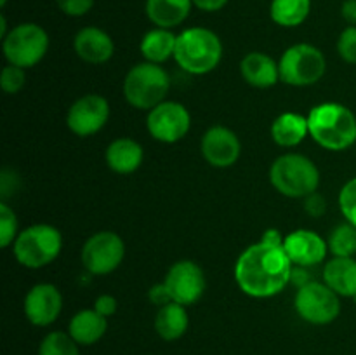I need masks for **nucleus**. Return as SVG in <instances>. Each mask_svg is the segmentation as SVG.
<instances>
[{
	"mask_svg": "<svg viewBox=\"0 0 356 355\" xmlns=\"http://www.w3.org/2000/svg\"><path fill=\"white\" fill-rule=\"evenodd\" d=\"M292 267L284 244L259 240L238 256L235 281L250 298H271L291 284Z\"/></svg>",
	"mask_w": 356,
	"mask_h": 355,
	"instance_id": "obj_1",
	"label": "nucleus"
},
{
	"mask_svg": "<svg viewBox=\"0 0 356 355\" xmlns=\"http://www.w3.org/2000/svg\"><path fill=\"white\" fill-rule=\"evenodd\" d=\"M308 129L315 143L330 152H344L356 143L355 113L334 101L320 103L309 110Z\"/></svg>",
	"mask_w": 356,
	"mask_h": 355,
	"instance_id": "obj_2",
	"label": "nucleus"
},
{
	"mask_svg": "<svg viewBox=\"0 0 356 355\" xmlns=\"http://www.w3.org/2000/svg\"><path fill=\"white\" fill-rule=\"evenodd\" d=\"M174 59L184 72L191 75H205L221 63L222 42L218 33L209 28H186L177 35Z\"/></svg>",
	"mask_w": 356,
	"mask_h": 355,
	"instance_id": "obj_3",
	"label": "nucleus"
},
{
	"mask_svg": "<svg viewBox=\"0 0 356 355\" xmlns=\"http://www.w3.org/2000/svg\"><path fill=\"white\" fill-rule=\"evenodd\" d=\"M270 181L278 194L289 198H306L320 184V171L309 157L284 153L270 167Z\"/></svg>",
	"mask_w": 356,
	"mask_h": 355,
	"instance_id": "obj_4",
	"label": "nucleus"
},
{
	"mask_svg": "<svg viewBox=\"0 0 356 355\" xmlns=\"http://www.w3.org/2000/svg\"><path fill=\"white\" fill-rule=\"evenodd\" d=\"M170 89L169 73L162 65L143 61L132 66L124 79V97L138 110H152L165 101Z\"/></svg>",
	"mask_w": 356,
	"mask_h": 355,
	"instance_id": "obj_5",
	"label": "nucleus"
},
{
	"mask_svg": "<svg viewBox=\"0 0 356 355\" xmlns=\"http://www.w3.org/2000/svg\"><path fill=\"white\" fill-rule=\"evenodd\" d=\"M61 249V232L47 223H37L21 230L13 247L17 263L31 270L51 265L59 256Z\"/></svg>",
	"mask_w": 356,
	"mask_h": 355,
	"instance_id": "obj_6",
	"label": "nucleus"
},
{
	"mask_svg": "<svg viewBox=\"0 0 356 355\" xmlns=\"http://www.w3.org/2000/svg\"><path fill=\"white\" fill-rule=\"evenodd\" d=\"M3 58L7 65L31 68L44 59L49 51V35L40 24L21 23L10 28L2 38Z\"/></svg>",
	"mask_w": 356,
	"mask_h": 355,
	"instance_id": "obj_7",
	"label": "nucleus"
},
{
	"mask_svg": "<svg viewBox=\"0 0 356 355\" xmlns=\"http://www.w3.org/2000/svg\"><path fill=\"white\" fill-rule=\"evenodd\" d=\"M278 70L280 80L287 86L308 87L325 75L327 59L313 44H294L282 54Z\"/></svg>",
	"mask_w": 356,
	"mask_h": 355,
	"instance_id": "obj_8",
	"label": "nucleus"
},
{
	"mask_svg": "<svg viewBox=\"0 0 356 355\" xmlns=\"http://www.w3.org/2000/svg\"><path fill=\"white\" fill-rule=\"evenodd\" d=\"M298 315L313 326H327L341 313V299L325 282L312 281L298 289L294 298Z\"/></svg>",
	"mask_w": 356,
	"mask_h": 355,
	"instance_id": "obj_9",
	"label": "nucleus"
},
{
	"mask_svg": "<svg viewBox=\"0 0 356 355\" xmlns=\"http://www.w3.org/2000/svg\"><path fill=\"white\" fill-rule=\"evenodd\" d=\"M125 256V244L118 233L103 230L86 240L80 253L83 268L92 275H108L117 270Z\"/></svg>",
	"mask_w": 356,
	"mask_h": 355,
	"instance_id": "obj_10",
	"label": "nucleus"
},
{
	"mask_svg": "<svg viewBox=\"0 0 356 355\" xmlns=\"http://www.w3.org/2000/svg\"><path fill=\"white\" fill-rule=\"evenodd\" d=\"M191 127V115L184 104L177 101H162L148 111L146 129L149 136L160 143H177L188 134Z\"/></svg>",
	"mask_w": 356,
	"mask_h": 355,
	"instance_id": "obj_11",
	"label": "nucleus"
},
{
	"mask_svg": "<svg viewBox=\"0 0 356 355\" xmlns=\"http://www.w3.org/2000/svg\"><path fill=\"white\" fill-rule=\"evenodd\" d=\"M163 284L169 289L172 301L190 306L195 305L204 296L205 287H207V278H205L200 265L191 260H181L176 261L167 270Z\"/></svg>",
	"mask_w": 356,
	"mask_h": 355,
	"instance_id": "obj_12",
	"label": "nucleus"
},
{
	"mask_svg": "<svg viewBox=\"0 0 356 355\" xmlns=\"http://www.w3.org/2000/svg\"><path fill=\"white\" fill-rule=\"evenodd\" d=\"M110 118V104L101 94H86L70 106L66 125L73 134L89 138L106 125Z\"/></svg>",
	"mask_w": 356,
	"mask_h": 355,
	"instance_id": "obj_13",
	"label": "nucleus"
},
{
	"mask_svg": "<svg viewBox=\"0 0 356 355\" xmlns=\"http://www.w3.org/2000/svg\"><path fill=\"white\" fill-rule=\"evenodd\" d=\"M202 155L205 162L218 169H226L236 164L242 153V143L235 131L225 125H212L205 131L200 141Z\"/></svg>",
	"mask_w": 356,
	"mask_h": 355,
	"instance_id": "obj_14",
	"label": "nucleus"
},
{
	"mask_svg": "<svg viewBox=\"0 0 356 355\" xmlns=\"http://www.w3.org/2000/svg\"><path fill=\"white\" fill-rule=\"evenodd\" d=\"M23 310L26 319L37 327H47L56 322L63 310L61 291L54 284H35L24 296Z\"/></svg>",
	"mask_w": 356,
	"mask_h": 355,
	"instance_id": "obj_15",
	"label": "nucleus"
},
{
	"mask_svg": "<svg viewBox=\"0 0 356 355\" xmlns=\"http://www.w3.org/2000/svg\"><path fill=\"white\" fill-rule=\"evenodd\" d=\"M284 249L292 265L312 268L325 260L329 244L315 230L299 228L284 237Z\"/></svg>",
	"mask_w": 356,
	"mask_h": 355,
	"instance_id": "obj_16",
	"label": "nucleus"
},
{
	"mask_svg": "<svg viewBox=\"0 0 356 355\" xmlns=\"http://www.w3.org/2000/svg\"><path fill=\"white\" fill-rule=\"evenodd\" d=\"M73 49L82 61L89 65H103L110 61L115 52L113 38L97 26H86L76 31Z\"/></svg>",
	"mask_w": 356,
	"mask_h": 355,
	"instance_id": "obj_17",
	"label": "nucleus"
},
{
	"mask_svg": "<svg viewBox=\"0 0 356 355\" xmlns=\"http://www.w3.org/2000/svg\"><path fill=\"white\" fill-rule=\"evenodd\" d=\"M240 73L249 86L257 89L273 87L280 80L278 63L266 52H249L240 61Z\"/></svg>",
	"mask_w": 356,
	"mask_h": 355,
	"instance_id": "obj_18",
	"label": "nucleus"
},
{
	"mask_svg": "<svg viewBox=\"0 0 356 355\" xmlns=\"http://www.w3.org/2000/svg\"><path fill=\"white\" fill-rule=\"evenodd\" d=\"M143 159H145L143 146L132 138L113 139L104 153L106 166L117 174H132L141 167Z\"/></svg>",
	"mask_w": 356,
	"mask_h": 355,
	"instance_id": "obj_19",
	"label": "nucleus"
},
{
	"mask_svg": "<svg viewBox=\"0 0 356 355\" xmlns=\"http://www.w3.org/2000/svg\"><path fill=\"white\" fill-rule=\"evenodd\" d=\"M193 0H146L145 10L148 19L155 26L172 28L179 26L190 16Z\"/></svg>",
	"mask_w": 356,
	"mask_h": 355,
	"instance_id": "obj_20",
	"label": "nucleus"
},
{
	"mask_svg": "<svg viewBox=\"0 0 356 355\" xmlns=\"http://www.w3.org/2000/svg\"><path fill=\"white\" fill-rule=\"evenodd\" d=\"M323 282L344 298L356 299V260L355 258H332L323 267Z\"/></svg>",
	"mask_w": 356,
	"mask_h": 355,
	"instance_id": "obj_21",
	"label": "nucleus"
},
{
	"mask_svg": "<svg viewBox=\"0 0 356 355\" xmlns=\"http://www.w3.org/2000/svg\"><path fill=\"white\" fill-rule=\"evenodd\" d=\"M108 329V319L94 308L76 312L68 324V333L79 345L89 347L97 343Z\"/></svg>",
	"mask_w": 356,
	"mask_h": 355,
	"instance_id": "obj_22",
	"label": "nucleus"
},
{
	"mask_svg": "<svg viewBox=\"0 0 356 355\" xmlns=\"http://www.w3.org/2000/svg\"><path fill=\"white\" fill-rule=\"evenodd\" d=\"M309 136L308 117L296 111H285L278 115L271 124V138L282 148H294Z\"/></svg>",
	"mask_w": 356,
	"mask_h": 355,
	"instance_id": "obj_23",
	"label": "nucleus"
},
{
	"mask_svg": "<svg viewBox=\"0 0 356 355\" xmlns=\"http://www.w3.org/2000/svg\"><path fill=\"white\" fill-rule=\"evenodd\" d=\"M190 317H188L186 306L176 301L160 306L155 315V331L162 340L176 341L188 331Z\"/></svg>",
	"mask_w": 356,
	"mask_h": 355,
	"instance_id": "obj_24",
	"label": "nucleus"
},
{
	"mask_svg": "<svg viewBox=\"0 0 356 355\" xmlns=\"http://www.w3.org/2000/svg\"><path fill=\"white\" fill-rule=\"evenodd\" d=\"M176 42L177 35L167 28L155 26L153 30L146 31L145 37L141 38L139 44V51H141L145 61L155 63V65H162L167 59L174 58L176 52Z\"/></svg>",
	"mask_w": 356,
	"mask_h": 355,
	"instance_id": "obj_25",
	"label": "nucleus"
},
{
	"mask_svg": "<svg viewBox=\"0 0 356 355\" xmlns=\"http://www.w3.org/2000/svg\"><path fill=\"white\" fill-rule=\"evenodd\" d=\"M312 13V0H271L270 17L282 28H296Z\"/></svg>",
	"mask_w": 356,
	"mask_h": 355,
	"instance_id": "obj_26",
	"label": "nucleus"
},
{
	"mask_svg": "<svg viewBox=\"0 0 356 355\" xmlns=\"http://www.w3.org/2000/svg\"><path fill=\"white\" fill-rule=\"evenodd\" d=\"M327 244H329V253L332 254V258H355L356 226L348 221L343 225H337L330 232Z\"/></svg>",
	"mask_w": 356,
	"mask_h": 355,
	"instance_id": "obj_27",
	"label": "nucleus"
},
{
	"mask_svg": "<svg viewBox=\"0 0 356 355\" xmlns=\"http://www.w3.org/2000/svg\"><path fill=\"white\" fill-rule=\"evenodd\" d=\"M38 355H80L79 343L65 331H52L38 347Z\"/></svg>",
	"mask_w": 356,
	"mask_h": 355,
	"instance_id": "obj_28",
	"label": "nucleus"
},
{
	"mask_svg": "<svg viewBox=\"0 0 356 355\" xmlns=\"http://www.w3.org/2000/svg\"><path fill=\"white\" fill-rule=\"evenodd\" d=\"M17 237V216L9 204H0V246L9 247Z\"/></svg>",
	"mask_w": 356,
	"mask_h": 355,
	"instance_id": "obj_29",
	"label": "nucleus"
},
{
	"mask_svg": "<svg viewBox=\"0 0 356 355\" xmlns=\"http://www.w3.org/2000/svg\"><path fill=\"white\" fill-rule=\"evenodd\" d=\"M26 84V73H24V68H19V66L7 65L3 66L2 75H0V86H2V90L6 94H16L19 93L21 89Z\"/></svg>",
	"mask_w": 356,
	"mask_h": 355,
	"instance_id": "obj_30",
	"label": "nucleus"
},
{
	"mask_svg": "<svg viewBox=\"0 0 356 355\" xmlns=\"http://www.w3.org/2000/svg\"><path fill=\"white\" fill-rule=\"evenodd\" d=\"M339 207L348 223L356 226V178L344 183L339 191Z\"/></svg>",
	"mask_w": 356,
	"mask_h": 355,
	"instance_id": "obj_31",
	"label": "nucleus"
},
{
	"mask_svg": "<svg viewBox=\"0 0 356 355\" xmlns=\"http://www.w3.org/2000/svg\"><path fill=\"white\" fill-rule=\"evenodd\" d=\"M337 52L343 61L356 65V26L353 24L341 31L339 38H337Z\"/></svg>",
	"mask_w": 356,
	"mask_h": 355,
	"instance_id": "obj_32",
	"label": "nucleus"
},
{
	"mask_svg": "<svg viewBox=\"0 0 356 355\" xmlns=\"http://www.w3.org/2000/svg\"><path fill=\"white\" fill-rule=\"evenodd\" d=\"M96 0H56V6L59 7L63 14L72 17L86 16L94 7Z\"/></svg>",
	"mask_w": 356,
	"mask_h": 355,
	"instance_id": "obj_33",
	"label": "nucleus"
},
{
	"mask_svg": "<svg viewBox=\"0 0 356 355\" xmlns=\"http://www.w3.org/2000/svg\"><path fill=\"white\" fill-rule=\"evenodd\" d=\"M305 211L308 212L312 218H320V216L325 214L327 211V200L322 194L315 191V194L308 195L305 198Z\"/></svg>",
	"mask_w": 356,
	"mask_h": 355,
	"instance_id": "obj_34",
	"label": "nucleus"
},
{
	"mask_svg": "<svg viewBox=\"0 0 356 355\" xmlns=\"http://www.w3.org/2000/svg\"><path fill=\"white\" fill-rule=\"evenodd\" d=\"M117 306H118V303H117V298H115V296L101 294L96 298L92 308L96 310L97 313H101V315L106 317L108 319V317L115 315V312H117Z\"/></svg>",
	"mask_w": 356,
	"mask_h": 355,
	"instance_id": "obj_35",
	"label": "nucleus"
},
{
	"mask_svg": "<svg viewBox=\"0 0 356 355\" xmlns=\"http://www.w3.org/2000/svg\"><path fill=\"white\" fill-rule=\"evenodd\" d=\"M148 299L153 303V305L159 306V308L172 301V298H170L169 294V289H167V285L163 284V282L152 285V287L148 289Z\"/></svg>",
	"mask_w": 356,
	"mask_h": 355,
	"instance_id": "obj_36",
	"label": "nucleus"
},
{
	"mask_svg": "<svg viewBox=\"0 0 356 355\" xmlns=\"http://www.w3.org/2000/svg\"><path fill=\"white\" fill-rule=\"evenodd\" d=\"M309 268L306 267H292V274H291V282L296 285V287H302V285L309 284V282L313 281L312 277H309Z\"/></svg>",
	"mask_w": 356,
	"mask_h": 355,
	"instance_id": "obj_37",
	"label": "nucleus"
},
{
	"mask_svg": "<svg viewBox=\"0 0 356 355\" xmlns=\"http://www.w3.org/2000/svg\"><path fill=\"white\" fill-rule=\"evenodd\" d=\"M228 2L229 0H193V6L205 13H216V10H221Z\"/></svg>",
	"mask_w": 356,
	"mask_h": 355,
	"instance_id": "obj_38",
	"label": "nucleus"
},
{
	"mask_svg": "<svg viewBox=\"0 0 356 355\" xmlns=\"http://www.w3.org/2000/svg\"><path fill=\"white\" fill-rule=\"evenodd\" d=\"M341 16L346 23L356 26V0H344L341 6Z\"/></svg>",
	"mask_w": 356,
	"mask_h": 355,
	"instance_id": "obj_39",
	"label": "nucleus"
},
{
	"mask_svg": "<svg viewBox=\"0 0 356 355\" xmlns=\"http://www.w3.org/2000/svg\"><path fill=\"white\" fill-rule=\"evenodd\" d=\"M9 31L10 30H7V19H6V16L2 14V16H0V37L3 38L7 33H9Z\"/></svg>",
	"mask_w": 356,
	"mask_h": 355,
	"instance_id": "obj_40",
	"label": "nucleus"
},
{
	"mask_svg": "<svg viewBox=\"0 0 356 355\" xmlns=\"http://www.w3.org/2000/svg\"><path fill=\"white\" fill-rule=\"evenodd\" d=\"M7 2H9V0H0V6L6 7V6H7Z\"/></svg>",
	"mask_w": 356,
	"mask_h": 355,
	"instance_id": "obj_41",
	"label": "nucleus"
}]
</instances>
